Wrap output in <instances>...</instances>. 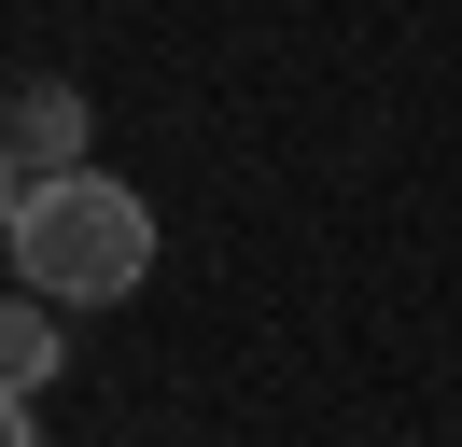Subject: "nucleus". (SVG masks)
I'll return each mask as SVG.
<instances>
[{"instance_id": "nucleus-3", "label": "nucleus", "mask_w": 462, "mask_h": 447, "mask_svg": "<svg viewBox=\"0 0 462 447\" xmlns=\"http://www.w3.org/2000/svg\"><path fill=\"white\" fill-rule=\"evenodd\" d=\"M0 378H14V391H42V378H57V307H14V322H0Z\"/></svg>"}, {"instance_id": "nucleus-2", "label": "nucleus", "mask_w": 462, "mask_h": 447, "mask_svg": "<svg viewBox=\"0 0 462 447\" xmlns=\"http://www.w3.org/2000/svg\"><path fill=\"white\" fill-rule=\"evenodd\" d=\"M85 168V98L70 84H29L14 98V182H70Z\"/></svg>"}, {"instance_id": "nucleus-1", "label": "nucleus", "mask_w": 462, "mask_h": 447, "mask_svg": "<svg viewBox=\"0 0 462 447\" xmlns=\"http://www.w3.org/2000/svg\"><path fill=\"white\" fill-rule=\"evenodd\" d=\"M141 266H154V210L126 182H98V168L14 182V294H42V307H113V294H141Z\"/></svg>"}]
</instances>
